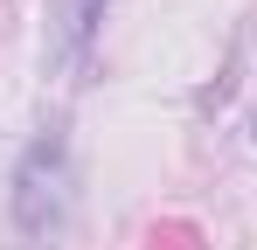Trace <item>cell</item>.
Here are the masks:
<instances>
[{"label":"cell","mask_w":257,"mask_h":250,"mask_svg":"<svg viewBox=\"0 0 257 250\" xmlns=\"http://www.w3.org/2000/svg\"><path fill=\"white\" fill-rule=\"evenodd\" d=\"M97 7H104V0H70V42H77V49H84L90 28H97Z\"/></svg>","instance_id":"cell-2"},{"label":"cell","mask_w":257,"mask_h":250,"mask_svg":"<svg viewBox=\"0 0 257 250\" xmlns=\"http://www.w3.org/2000/svg\"><path fill=\"white\" fill-rule=\"evenodd\" d=\"M63 222H70V146L63 132H42L14 167V229L28 243H49Z\"/></svg>","instance_id":"cell-1"}]
</instances>
